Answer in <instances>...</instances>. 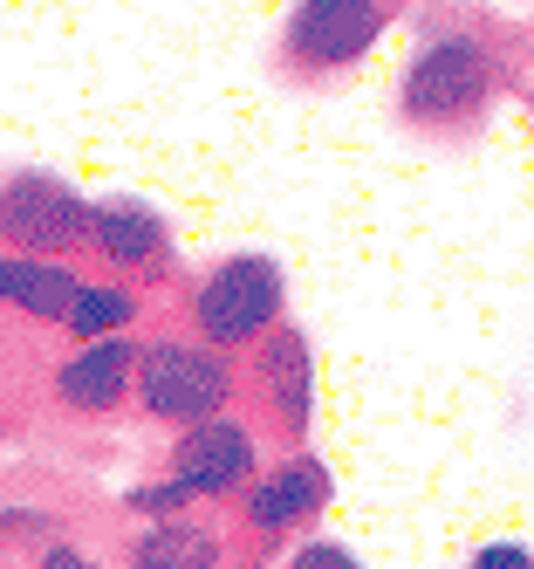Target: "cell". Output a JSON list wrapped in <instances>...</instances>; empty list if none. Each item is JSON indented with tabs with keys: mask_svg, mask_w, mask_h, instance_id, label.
I'll return each instance as SVG.
<instances>
[{
	"mask_svg": "<svg viewBox=\"0 0 534 569\" xmlns=\"http://www.w3.org/2000/svg\"><path fill=\"white\" fill-rule=\"evenodd\" d=\"M138 391V343L131 337H97V343H75L56 363V398L82 419H103L117 412L123 398Z\"/></svg>",
	"mask_w": 534,
	"mask_h": 569,
	"instance_id": "obj_10",
	"label": "cell"
},
{
	"mask_svg": "<svg viewBox=\"0 0 534 569\" xmlns=\"http://www.w3.org/2000/svg\"><path fill=\"white\" fill-rule=\"evenodd\" d=\"M288 569H363V562H356L343 542H329V536H322V542H302Z\"/></svg>",
	"mask_w": 534,
	"mask_h": 569,
	"instance_id": "obj_16",
	"label": "cell"
},
{
	"mask_svg": "<svg viewBox=\"0 0 534 569\" xmlns=\"http://www.w3.org/2000/svg\"><path fill=\"white\" fill-rule=\"evenodd\" d=\"M56 536V521L41 515V508H0V549H14V542H49Z\"/></svg>",
	"mask_w": 534,
	"mask_h": 569,
	"instance_id": "obj_15",
	"label": "cell"
},
{
	"mask_svg": "<svg viewBox=\"0 0 534 569\" xmlns=\"http://www.w3.org/2000/svg\"><path fill=\"white\" fill-rule=\"evenodd\" d=\"M75 302V274L49 254H14V248H0V309H14L28 322H56L62 330V316Z\"/></svg>",
	"mask_w": 534,
	"mask_h": 569,
	"instance_id": "obj_11",
	"label": "cell"
},
{
	"mask_svg": "<svg viewBox=\"0 0 534 569\" xmlns=\"http://www.w3.org/2000/svg\"><path fill=\"white\" fill-rule=\"evenodd\" d=\"M41 569H103V562H90V556L69 549V542H41Z\"/></svg>",
	"mask_w": 534,
	"mask_h": 569,
	"instance_id": "obj_18",
	"label": "cell"
},
{
	"mask_svg": "<svg viewBox=\"0 0 534 569\" xmlns=\"http://www.w3.org/2000/svg\"><path fill=\"white\" fill-rule=\"evenodd\" d=\"M507 83L501 49L480 28H432L397 76V110L419 131H473Z\"/></svg>",
	"mask_w": 534,
	"mask_h": 569,
	"instance_id": "obj_1",
	"label": "cell"
},
{
	"mask_svg": "<svg viewBox=\"0 0 534 569\" xmlns=\"http://www.w3.org/2000/svg\"><path fill=\"white\" fill-rule=\"evenodd\" d=\"M240 391V371L226 363V350L199 343V337H158L138 343V405L144 419L158 426H192V419H213L226 412Z\"/></svg>",
	"mask_w": 534,
	"mask_h": 569,
	"instance_id": "obj_3",
	"label": "cell"
},
{
	"mask_svg": "<svg viewBox=\"0 0 534 569\" xmlns=\"http://www.w3.org/2000/svg\"><path fill=\"white\" fill-rule=\"evenodd\" d=\"M90 254L117 274H164L172 268V227L144 199H90Z\"/></svg>",
	"mask_w": 534,
	"mask_h": 569,
	"instance_id": "obj_9",
	"label": "cell"
},
{
	"mask_svg": "<svg viewBox=\"0 0 534 569\" xmlns=\"http://www.w3.org/2000/svg\"><path fill=\"white\" fill-rule=\"evenodd\" d=\"M261 473V446L233 412H213V419H192L172 446V480L185 487L192 501H240L246 480Z\"/></svg>",
	"mask_w": 534,
	"mask_h": 569,
	"instance_id": "obj_6",
	"label": "cell"
},
{
	"mask_svg": "<svg viewBox=\"0 0 534 569\" xmlns=\"http://www.w3.org/2000/svg\"><path fill=\"white\" fill-rule=\"evenodd\" d=\"M123 508L144 515V521H158V515H185V508H192V495H185L179 480H158V487H131V495H123Z\"/></svg>",
	"mask_w": 534,
	"mask_h": 569,
	"instance_id": "obj_14",
	"label": "cell"
},
{
	"mask_svg": "<svg viewBox=\"0 0 534 569\" xmlns=\"http://www.w3.org/2000/svg\"><path fill=\"white\" fill-rule=\"evenodd\" d=\"M138 316H144V302L123 289V281H75V302L62 316V330L75 343H97V337H123Z\"/></svg>",
	"mask_w": 534,
	"mask_h": 569,
	"instance_id": "obj_13",
	"label": "cell"
},
{
	"mask_svg": "<svg viewBox=\"0 0 534 569\" xmlns=\"http://www.w3.org/2000/svg\"><path fill=\"white\" fill-rule=\"evenodd\" d=\"M246 378H254V398L268 405L281 439L302 446L315 432V350L295 322H274V330L246 350Z\"/></svg>",
	"mask_w": 534,
	"mask_h": 569,
	"instance_id": "obj_7",
	"label": "cell"
},
{
	"mask_svg": "<svg viewBox=\"0 0 534 569\" xmlns=\"http://www.w3.org/2000/svg\"><path fill=\"white\" fill-rule=\"evenodd\" d=\"M220 562L226 542L199 515H158L144 521V536H131V569H220Z\"/></svg>",
	"mask_w": 534,
	"mask_h": 569,
	"instance_id": "obj_12",
	"label": "cell"
},
{
	"mask_svg": "<svg viewBox=\"0 0 534 569\" xmlns=\"http://www.w3.org/2000/svg\"><path fill=\"white\" fill-rule=\"evenodd\" d=\"M466 569H534V556L521 542H486V549H473Z\"/></svg>",
	"mask_w": 534,
	"mask_h": 569,
	"instance_id": "obj_17",
	"label": "cell"
},
{
	"mask_svg": "<svg viewBox=\"0 0 534 569\" xmlns=\"http://www.w3.org/2000/svg\"><path fill=\"white\" fill-rule=\"evenodd\" d=\"M329 501H336V473H329L315 453H295V460H281V467L246 480L240 521L254 528L261 542H274V536H288V528H309Z\"/></svg>",
	"mask_w": 534,
	"mask_h": 569,
	"instance_id": "obj_8",
	"label": "cell"
},
{
	"mask_svg": "<svg viewBox=\"0 0 534 569\" xmlns=\"http://www.w3.org/2000/svg\"><path fill=\"white\" fill-rule=\"evenodd\" d=\"M281 309H288V274L268 254H226L213 274H199V289L185 302L192 337L226 350V357L233 350H254L281 322Z\"/></svg>",
	"mask_w": 534,
	"mask_h": 569,
	"instance_id": "obj_2",
	"label": "cell"
},
{
	"mask_svg": "<svg viewBox=\"0 0 534 569\" xmlns=\"http://www.w3.org/2000/svg\"><path fill=\"white\" fill-rule=\"evenodd\" d=\"M0 248L49 261L90 248V199L56 172H8L0 179Z\"/></svg>",
	"mask_w": 534,
	"mask_h": 569,
	"instance_id": "obj_5",
	"label": "cell"
},
{
	"mask_svg": "<svg viewBox=\"0 0 534 569\" xmlns=\"http://www.w3.org/2000/svg\"><path fill=\"white\" fill-rule=\"evenodd\" d=\"M391 34V0H295L281 21V56L295 76H343Z\"/></svg>",
	"mask_w": 534,
	"mask_h": 569,
	"instance_id": "obj_4",
	"label": "cell"
}]
</instances>
